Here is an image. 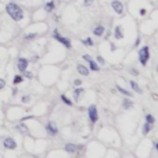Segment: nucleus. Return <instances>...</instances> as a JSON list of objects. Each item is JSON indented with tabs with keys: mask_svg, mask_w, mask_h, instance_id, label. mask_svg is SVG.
Listing matches in <instances>:
<instances>
[{
	"mask_svg": "<svg viewBox=\"0 0 158 158\" xmlns=\"http://www.w3.org/2000/svg\"><path fill=\"white\" fill-rule=\"evenodd\" d=\"M89 69H92V71L97 72V71H100V67H99V64L96 63L94 60H90V61H89Z\"/></svg>",
	"mask_w": 158,
	"mask_h": 158,
	"instance_id": "nucleus-19",
	"label": "nucleus"
},
{
	"mask_svg": "<svg viewBox=\"0 0 158 158\" xmlns=\"http://www.w3.org/2000/svg\"><path fill=\"white\" fill-rule=\"evenodd\" d=\"M82 148H83V146L74 144V143H67V144L64 146V150H65L67 153H69V154H75V153H79Z\"/></svg>",
	"mask_w": 158,
	"mask_h": 158,
	"instance_id": "nucleus-6",
	"label": "nucleus"
},
{
	"mask_svg": "<svg viewBox=\"0 0 158 158\" xmlns=\"http://www.w3.org/2000/svg\"><path fill=\"white\" fill-rule=\"evenodd\" d=\"M44 129H46V132L49 133L50 136H56L57 133H58V126H57L53 121H49V122H47L46 125H44Z\"/></svg>",
	"mask_w": 158,
	"mask_h": 158,
	"instance_id": "nucleus-7",
	"label": "nucleus"
},
{
	"mask_svg": "<svg viewBox=\"0 0 158 158\" xmlns=\"http://www.w3.org/2000/svg\"><path fill=\"white\" fill-rule=\"evenodd\" d=\"M76 69H78V72L82 76H87L90 74V69L87 68V67L82 65V64H78V65H76Z\"/></svg>",
	"mask_w": 158,
	"mask_h": 158,
	"instance_id": "nucleus-12",
	"label": "nucleus"
},
{
	"mask_svg": "<svg viewBox=\"0 0 158 158\" xmlns=\"http://www.w3.org/2000/svg\"><path fill=\"white\" fill-rule=\"evenodd\" d=\"M22 81H24L22 75H15V76H14V79H13V85H20Z\"/></svg>",
	"mask_w": 158,
	"mask_h": 158,
	"instance_id": "nucleus-22",
	"label": "nucleus"
},
{
	"mask_svg": "<svg viewBox=\"0 0 158 158\" xmlns=\"http://www.w3.org/2000/svg\"><path fill=\"white\" fill-rule=\"evenodd\" d=\"M39 36L38 33H26L25 36H24V40H26V42H29V40H33V39H36V38Z\"/></svg>",
	"mask_w": 158,
	"mask_h": 158,
	"instance_id": "nucleus-21",
	"label": "nucleus"
},
{
	"mask_svg": "<svg viewBox=\"0 0 158 158\" xmlns=\"http://www.w3.org/2000/svg\"><path fill=\"white\" fill-rule=\"evenodd\" d=\"M15 128H17V130L20 132V133H22V135H28V136L31 135V133H29V129H28V126H26L25 123H24V121L20 122V123H18V125L15 126Z\"/></svg>",
	"mask_w": 158,
	"mask_h": 158,
	"instance_id": "nucleus-11",
	"label": "nucleus"
},
{
	"mask_svg": "<svg viewBox=\"0 0 158 158\" xmlns=\"http://www.w3.org/2000/svg\"><path fill=\"white\" fill-rule=\"evenodd\" d=\"M6 11L7 14L10 15L11 20H14L15 22H20L24 20V10L21 8L18 4L15 3H7L6 6Z\"/></svg>",
	"mask_w": 158,
	"mask_h": 158,
	"instance_id": "nucleus-1",
	"label": "nucleus"
},
{
	"mask_svg": "<svg viewBox=\"0 0 158 158\" xmlns=\"http://www.w3.org/2000/svg\"><path fill=\"white\" fill-rule=\"evenodd\" d=\"M130 87H132V90H133V92L139 93V94H142V93H143L142 87H140V86H139L137 83L135 82V81H130Z\"/></svg>",
	"mask_w": 158,
	"mask_h": 158,
	"instance_id": "nucleus-17",
	"label": "nucleus"
},
{
	"mask_svg": "<svg viewBox=\"0 0 158 158\" xmlns=\"http://www.w3.org/2000/svg\"><path fill=\"white\" fill-rule=\"evenodd\" d=\"M22 74H25V76H26V78H28V79H31V78H32V72H28V71H24Z\"/></svg>",
	"mask_w": 158,
	"mask_h": 158,
	"instance_id": "nucleus-32",
	"label": "nucleus"
},
{
	"mask_svg": "<svg viewBox=\"0 0 158 158\" xmlns=\"http://www.w3.org/2000/svg\"><path fill=\"white\" fill-rule=\"evenodd\" d=\"M154 148L155 150H158V143L157 142H154Z\"/></svg>",
	"mask_w": 158,
	"mask_h": 158,
	"instance_id": "nucleus-37",
	"label": "nucleus"
},
{
	"mask_svg": "<svg viewBox=\"0 0 158 158\" xmlns=\"http://www.w3.org/2000/svg\"><path fill=\"white\" fill-rule=\"evenodd\" d=\"M82 43H83V44H86V46H89V47H92L93 44H94V42H93L92 38H86V39H82Z\"/></svg>",
	"mask_w": 158,
	"mask_h": 158,
	"instance_id": "nucleus-25",
	"label": "nucleus"
},
{
	"mask_svg": "<svg viewBox=\"0 0 158 158\" xmlns=\"http://www.w3.org/2000/svg\"><path fill=\"white\" fill-rule=\"evenodd\" d=\"M114 38L118 40H121L122 38H123V32H122V26L121 25H117L115 28H114Z\"/></svg>",
	"mask_w": 158,
	"mask_h": 158,
	"instance_id": "nucleus-14",
	"label": "nucleus"
},
{
	"mask_svg": "<svg viewBox=\"0 0 158 158\" xmlns=\"http://www.w3.org/2000/svg\"><path fill=\"white\" fill-rule=\"evenodd\" d=\"M28 65H29V60H28V58H24V57H20V58H18L17 68H18V71H20L21 74L28 69Z\"/></svg>",
	"mask_w": 158,
	"mask_h": 158,
	"instance_id": "nucleus-8",
	"label": "nucleus"
},
{
	"mask_svg": "<svg viewBox=\"0 0 158 158\" xmlns=\"http://www.w3.org/2000/svg\"><path fill=\"white\" fill-rule=\"evenodd\" d=\"M153 129V125L151 123H148V122H146L144 125H143V136H147L150 132H151Z\"/></svg>",
	"mask_w": 158,
	"mask_h": 158,
	"instance_id": "nucleus-18",
	"label": "nucleus"
},
{
	"mask_svg": "<svg viewBox=\"0 0 158 158\" xmlns=\"http://www.w3.org/2000/svg\"><path fill=\"white\" fill-rule=\"evenodd\" d=\"M21 101H22V103H25V104H28V103L31 101V96H28V94H26V96H22V99H21Z\"/></svg>",
	"mask_w": 158,
	"mask_h": 158,
	"instance_id": "nucleus-26",
	"label": "nucleus"
},
{
	"mask_svg": "<svg viewBox=\"0 0 158 158\" xmlns=\"http://www.w3.org/2000/svg\"><path fill=\"white\" fill-rule=\"evenodd\" d=\"M93 3H94V0H83V6L85 7H90Z\"/></svg>",
	"mask_w": 158,
	"mask_h": 158,
	"instance_id": "nucleus-27",
	"label": "nucleus"
},
{
	"mask_svg": "<svg viewBox=\"0 0 158 158\" xmlns=\"http://www.w3.org/2000/svg\"><path fill=\"white\" fill-rule=\"evenodd\" d=\"M139 44H140V38H137V39H136V42H135V47H137Z\"/></svg>",
	"mask_w": 158,
	"mask_h": 158,
	"instance_id": "nucleus-35",
	"label": "nucleus"
},
{
	"mask_svg": "<svg viewBox=\"0 0 158 158\" xmlns=\"http://www.w3.org/2000/svg\"><path fill=\"white\" fill-rule=\"evenodd\" d=\"M3 146L7 148V150H15L17 148V142L13 137H6L3 140Z\"/></svg>",
	"mask_w": 158,
	"mask_h": 158,
	"instance_id": "nucleus-9",
	"label": "nucleus"
},
{
	"mask_svg": "<svg viewBox=\"0 0 158 158\" xmlns=\"http://www.w3.org/2000/svg\"><path fill=\"white\" fill-rule=\"evenodd\" d=\"M83 92H85V89H83L82 86H76V89L74 90V99H75V101L81 100V96L83 94Z\"/></svg>",
	"mask_w": 158,
	"mask_h": 158,
	"instance_id": "nucleus-13",
	"label": "nucleus"
},
{
	"mask_svg": "<svg viewBox=\"0 0 158 158\" xmlns=\"http://www.w3.org/2000/svg\"><path fill=\"white\" fill-rule=\"evenodd\" d=\"M122 107H123L125 110L133 108V101H132L130 97H128V96H126V99H123V101H122Z\"/></svg>",
	"mask_w": 158,
	"mask_h": 158,
	"instance_id": "nucleus-15",
	"label": "nucleus"
},
{
	"mask_svg": "<svg viewBox=\"0 0 158 158\" xmlns=\"http://www.w3.org/2000/svg\"><path fill=\"white\" fill-rule=\"evenodd\" d=\"M111 7L112 10L115 11L118 15H122V14L125 13V7H123V3L119 2V0H112L111 2Z\"/></svg>",
	"mask_w": 158,
	"mask_h": 158,
	"instance_id": "nucleus-5",
	"label": "nucleus"
},
{
	"mask_svg": "<svg viewBox=\"0 0 158 158\" xmlns=\"http://www.w3.org/2000/svg\"><path fill=\"white\" fill-rule=\"evenodd\" d=\"M4 87H6V81L0 78V90H3Z\"/></svg>",
	"mask_w": 158,
	"mask_h": 158,
	"instance_id": "nucleus-29",
	"label": "nucleus"
},
{
	"mask_svg": "<svg viewBox=\"0 0 158 158\" xmlns=\"http://www.w3.org/2000/svg\"><path fill=\"white\" fill-rule=\"evenodd\" d=\"M22 2H24V0H22Z\"/></svg>",
	"mask_w": 158,
	"mask_h": 158,
	"instance_id": "nucleus-38",
	"label": "nucleus"
},
{
	"mask_svg": "<svg viewBox=\"0 0 158 158\" xmlns=\"http://www.w3.org/2000/svg\"><path fill=\"white\" fill-rule=\"evenodd\" d=\"M54 8H56V2H54V0H51V2H47V3L44 4V10H46L47 13H53V11H54Z\"/></svg>",
	"mask_w": 158,
	"mask_h": 158,
	"instance_id": "nucleus-16",
	"label": "nucleus"
},
{
	"mask_svg": "<svg viewBox=\"0 0 158 158\" xmlns=\"http://www.w3.org/2000/svg\"><path fill=\"white\" fill-rule=\"evenodd\" d=\"M96 63H99V64H103V65H104V64H105V60L101 56H97V61H96Z\"/></svg>",
	"mask_w": 158,
	"mask_h": 158,
	"instance_id": "nucleus-28",
	"label": "nucleus"
},
{
	"mask_svg": "<svg viewBox=\"0 0 158 158\" xmlns=\"http://www.w3.org/2000/svg\"><path fill=\"white\" fill-rule=\"evenodd\" d=\"M117 90H118L119 93H122L123 96H128V97H130V96H132V93H130V92H128V90L123 89V87H121V86H117Z\"/></svg>",
	"mask_w": 158,
	"mask_h": 158,
	"instance_id": "nucleus-24",
	"label": "nucleus"
},
{
	"mask_svg": "<svg viewBox=\"0 0 158 158\" xmlns=\"http://www.w3.org/2000/svg\"><path fill=\"white\" fill-rule=\"evenodd\" d=\"M146 13H147V11H146V8H140V11H139V14H140L142 17H144Z\"/></svg>",
	"mask_w": 158,
	"mask_h": 158,
	"instance_id": "nucleus-33",
	"label": "nucleus"
},
{
	"mask_svg": "<svg viewBox=\"0 0 158 158\" xmlns=\"http://www.w3.org/2000/svg\"><path fill=\"white\" fill-rule=\"evenodd\" d=\"M87 117H89V122L92 125H94L99 121V112H97V107L94 104H90L87 107Z\"/></svg>",
	"mask_w": 158,
	"mask_h": 158,
	"instance_id": "nucleus-4",
	"label": "nucleus"
},
{
	"mask_svg": "<svg viewBox=\"0 0 158 158\" xmlns=\"http://www.w3.org/2000/svg\"><path fill=\"white\" fill-rule=\"evenodd\" d=\"M144 119H146V122H148V123H151V125H154V123H155V118L151 115V114H146Z\"/></svg>",
	"mask_w": 158,
	"mask_h": 158,
	"instance_id": "nucleus-23",
	"label": "nucleus"
},
{
	"mask_svg": "<svg viewBox=\"0 0 158 158\" xmlns=\"http://www.w3.org/2000/svg\"><path fill=\"white\" fill-rule=\"evenodd\" d=\"M38 60H39V56H33V57H32V60H31V61H32V63H36Z\"/></svg>",
	"mask_w": 158,
	"mask_h": 158,
	"instance_id": "nucleus-34",
	"label": "nucleus"
},
{
	"mask_svg": "<svg viewBox=\"0 0 158 158\" xmlns=\"http://www.w3.org/2000/svg\"><path fill=\"white\" fill-rule=\"evenodd\" d=\"M53 39L57 40V42L61 43V44H64L67 49H72V43H71V40L67 39V38H64V36H61V35H60V32H58V29L53 31Z\"/></svg>",
	"mask_w": 158,
	"mask_h": 158,
	"instance_id": "nucleus-3",
	"label": "nucleus"
},
{
	"mask_svg": "<svg viewBox=\"0 0 158 158\" xmlns=\"http://www.w3.org/2000/svg\"><path fill=\"white\" fill-rule=\"evenodd\" d=\"M148 60H150V47L148 46H143L142 49L139 50V61L143 67L147 65Z\"/></svg>",
	"mask_w": 158,
	"mask_h": 158,
	"instance_id": "nucleus-2",
	"label": "nucleus"
},
{
	"mask_svg": "<svg viewBox=\"0 0 158 158\" xmlns=\"http://www.w3.org/2000/svg\"><path fill=\"white\" fill-rule=\"evenodd\" d=\"M60 99H61V101H63L65 105H69V107H72V105H74L72 100H71V99H68V97H67L65 94H61V97H60Z\"/></svg>",
	"mask_w": 158,
	"mask_h": 158,
	"instance_id": "nucleus-20",
	"label": "nucleus"
},
{
	"mask_svg": "<svg viewBox=\"0 0 158 158\" xmlns=\"http://www.w3.org/2000/svg\"><path fill=\"white\" fill-rule=\"evenodd\" d=\"M104 33H105V26L103 25V24H97V25L93 28V35H94V36L101 38Z\"/></svg>",
	"mask_w": 158,
	"mask_h": 158,
	"instance_id": "nucleus-10",
	"label": "nucleus"
},
{
	"mask_svg": "<svg viewBox=\"0 0 158 158\" xmlns=\"http://www.w3.org/2000/svg\"><path fill=\"white\" fill-rule=\"evenodd\" d=\"M129 72H130L132 75H135V76L139 75V71H137V69H135V68H130V69H129Z\"/></svg>",
	"mask_w": 158,
	"mask_h": 158,
	"instance_id": "nucleus-30",
	"label": "nucleus"
},
{
	"mask_svg": "<svg viewBox=\"0 0 158 158\" xmlns=\"http://www.w3.org/2000/svg\"><path fill=\"white\" fill-rule=\"evenodd\" d=\"M17 94H18V89L14 87V89H13V96H17Z\"/></svg>",
	"mask_w": 158,
	"mask_h": 158,
	"instance_id": "nucleus-36",
	"label": "nucleus"
},
{
	"mask_svg": "<svg viewBox=\"0 0 158 158\" xmlns=\"http://www.w3.org/2000/svg\"><path fill=\"white\" fill-rule=\"evenodd\" d=\"M74 83H75V86H82V81H81V79H75Z\"/></svg>",
	"mask_w": 158,
	"mask_h": 158,
	"instance_id": "nucleus-31",
	"label": "nucleus"
}]
</instances>
